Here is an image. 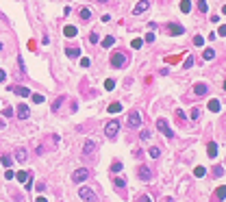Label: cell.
Masks as SVG:
<instances>
[{
	"label": "cell",
	"mask_w": 226,
	"mask_h": 202,
	"mask_svg": "<svg viewBox=\"0 0 226 202\" xmlns=\"http://www.w3.org/2000/svg\"><path fill=\"white\" fill-rule=\"evenodd\" d=\"M157 128H159V133H163L168 139H174V131L170 128V124H168V120H163V117H159L157 120Z\"/></svg>",
	"instance_id": "1"
},
{
	"label": "cell",
	"mask_w": 226,
	"mask_h": 202,
	"mask_svg": "<svg viewBox=\"0 0 226 202\" xmlns=\"http://www.w3.org/2000/svg\"><path fill=\"white\" fill-rule=\"evenodd\" d=\"M118 133H120V122H118V120H111V122H107V126H104V135H107L109 139H113Z\"/></svg>",
	"instance_id": "2"
},
{
	"label": "cell",
	"mask_w": 226,
	"mask_h": 202,
	"mask_svg": "<svg viewBox=\"0 0 226 202\" xmlns=\"http://www.w3.org/2000/svg\"><path fill=\"white\" fill-rule=\"evenodd\" d=\"M111 65H113V67H124V65H126V54H124V52H113Z\"/></svg>",
	"instance_id": "3"
},
{
	"label": "cell",
	"mask_w": 226,
	"mask_h": 202,
	"mask_svg": "<svg viewBox=\"0 0 226 202\" xmlns=\"http://www.w3.org/2000/svg\"><path fill=\"white\" fill-rule=\"evenodd\" d=\"M89 178V170L87 167H78L74 174H72V180L74 183H83V180H87Z\"/></svg>",
	"instance_id": "4"
},
{
	"label": "cell",
	"mask_w": 226,
	"mask_h": 202,
	"mask_svg": "<svg viewBox=\"0 0 226 202\" xmlns=\"http://www.w3.org/2000/svg\"><path fill=\"white\" fill-rule=\"evenodd\" d=\"M128 126H131V128H139V126H141V113H139V111H131V115H128Z\"/></svg>",
	"instance_id": "5"
},
{
	"label": "cell",
	"mask_w": 226,
	"mask_h": 202,
	"mask_svg": "<svg viewBox=\"0 0 226 202\" xmlns=\"http://www.w3.org/2000/svg\"><path fill=\"white\" fill-rule=\"evenodd\" d=\"M78 194H81V198H83V200H89V202L96 200V194L91 191L89 187H81V189H78Z\"/></svg>",
	"instance_id": "6"
},
{
	"label": "cell",
	"mask_w": 226,
	"mask_h": 202,
	"mask_svg": "<svg viewBox=\"0 0 226 202\" xmlns=\"http://www.w3.org/2000/svg\"><path fill=\"white\" fill-rule=\"evenodd\" d=\"M207 91H209V87H207L204 83H196V85H193V94H196V96H207Z\"/></svg>",
	"instance_id": "7"
},
{
	"label": "cell",
	"mask_w": 226,
	"mask_h": 202,
	"mask_svg": "<svg viewBox=\"0 0 226 202\" xmlns=\"http://www.w3.org/2000/svg\"><path fill=\"white\" fill-rule=\"evenodd\" d=\"M148 7H150V2H148V0H141V2L137 4L135 9H133V13H135V15H139V13H143V11H148Z\"/></svg>",
	"instance_id": "8"
},
{
	"label": "cell",
	"mask_w": 226,
	"mask_h": 202,
	"mask_svg": "<svg viewBox=\"0 0 226 202\" xmlns=\"http://www.w3.org/2000/svg\"><path fill=\"white\" fill-rule=\"evenodd\" d=\"M28 115H31L28 106H26V104H20V106H18V117H20V120H26Z\"/></svg>",
	"instance_id": "9"
},
{
	"label": "cell",
	"mask_w": 226,
	"mask_h": 202,
	"mask_svg": "<svg viewBox=\"0 0 226 202\" xmlns=\"http://www.w3.org/2000/svg\"><path fill=\"white\" fill-rule=\"evenodd\" d=\"M168 28H170V33H174V35H183V33H185V28H183L181 24H174V22H170Z\"/></svg>",
	"instance_id": "10"
},
{
	"label": "cell",
	"mask_w": 226,
	"mask_h": 202,
	"mask_svg": "<svg viewBox=\"0 0 226 202\" xmlns=\"http://www.w3.org/2000/svg\"><path fill=\"white\" fill-rule=\"evenodd\" d=\"M137 174H139V178H141V180H150V178H152V172H150L148 167H139V172H137Z\"/></svg>",
	"instance_id": "11"
},
{
	"label": "cell",
	"mask_w": 226,
	"mask_h": 202,
	"mask_svg": "<svg viewBox=\"0 0 226 202\" xmlns=\"http://www.w3.org/2000/svg\"><path fill=\"white\" fill-rule=\"evenodd\" d=\"M207 152H209V156H211V159H215V156H218V144H215V141H211V144L207 146Z\"/></svg>",
	"instance_id": "12"
},
{
	"label": "cell",
	"mask_w": 226,
	"mask_h": 202,
	"mask_svg": "<svg viewBox=\"0 0 226 202\" xmlns=\"http://www.w3.org/2000/svg\"><path fill=\"white\" fill-rule=\"evenodd\" d=\"M26 159H28V156H26V150H24V148H18V150H15V161L24 163Z\"/></svg>",
	"instance_id": "13"
},
{
	"label": "cell",
	"mask_w": 226,
	"mask_h": 202,
	"mask_svg": "<svg viewBox=\"0 0 226 202\" xmlns=\"http://www.w3.org/2000/svg\"><path fill=\"white\" fill-rule=\"evenodd\" d=\"M76 33H78L76 26H65V28H63V35H65V37H76Z\"/></svg>",
	"instance_id": "14"
},
{
	"label": "cell",
	"mask_w": 226,
	"mask_h": 202,
	"mask_svg": "<svg viewBox=\"0 0 226 202\" xmlns=\"http://www.w3.org/2000/svg\"><path fill=\"white\" fill-rule=\"evenodd\" d=\"M13 91H15L18 96H22V98L31 96V89H28V87H13Z\"/></svg>",
	"instance_id": "15"
},
{
	"label": "cell",
	"mask_w": 226,
	"mask_h": 202,
	"mask_svg": "<svg viewBox=\"0 0 226 202\" xmlns=\"http://www.w3.org/2000/svg\"><path fill=\"white\" fill-rule=\"evenodd\" d=\"M224 198H226V185H222L215 189V200H224Z\"/></svg>",
	"instance_id": "16"
},
{
	"label": "cell",
	"mask_w": 226,
	"mask_h": 202,
	"mask_svg": "<svg viewBox=\"0 0 226 202\" xmlns=\"http://www.w3.org/2000/svg\"><path fill=\"white\" fill-rule=\"evenodd\" d=\"M207 106H209V111H213V113H218V111H220V100H218V98H213V100L209 102Z\"/></svg>",
	"instance_id": "17"
},
{
	"label": "cell",
	"mask_w": 226,
	"mask_h": 202,
	"mask_svg": "<svg viewBox=\"0 0 226 202\" xmlns=\"http://www.w3.org/2000/svg\"><path fill=\"white\" fill-rule=\"evenodd\" d=\"M202 57H204L207 61H213V59H215V50H213V48H204Z\"/></svg>",
	"instance_id": "18"
},
{
	"label": "cell",
	"mask_w": 226,
	"mask_h": 202,
	"mask_svg": "<svg viewBox=\"0 0 226 202\" xmlns=\"http://www.w3.org/2000/svg\"><path fill=\"white\" fill-rule=\"evenodd\" d=\"M100 44H102V48H111V46L115 44V37H111V35H109V37H104Z\"/></svg>",
	"instance_id": "19"
},
{
	"label": "cell",
	"mask_w": 226,
	"mask_h": 202,
	"mask_svg": "<svg viewBox=\"0 0 226 202\" xmlns=\"http://www.w3.org/2000/svg\"><path fill=\"white\" fill-rule=\"evenodd\" d=\"M107 111H109V113H120V111H122V104H120V102H111Z\"/></svg>",
	"instance_id": "20"
},
{
	"label": "cell",
	"mask_w": 226,
	"mask_h": 202,
	"mask_svg": "<svg viewBox=\"0 0 226 202\" xmlns=\"http://www.w3.org/2000/svg\"><path fill=\"white\" fill-rule=\"evenodd\" d=\"M28 176H31V172H24V170H22V172H18V174H15V178H18V180H20V183H26V180H28Z\"/></svg>",
	"instance_id": "21"
},
{
	"label": "cell",
	"mask_w": 226,
	"mask_h": 202,
	"mask_svg": "<svg viewBox=\"0 0 226 202\" xmlns=\"http://www.w3.org/2000/svg\"><path fill=\"white\" fill-rule=\"evenodd\" d=\"M181 11L183 13H189V11H191V0H181Z\"/></svg>",
	"instance_id": "22"
},
{
	"label": "cell",
	"mask_w": 226,
	"mask_h": 202,
	"mask_svg": "<svg viewBox=\"0 0 226 202\" xmlns=\"http://www.w3.org/2000/svg\"><path fill=\"white\" fill-rule=\"evenodd\" d=\"M93 148H96V144H93V141H87V144H85V146H83V154H85V156H87V154H89V152H93Z\"/></svg>",
	"instance_id": "23"
},
{
	"label": "cell",
	"mask_w": 226,
	"mask_h": 202,
	"mask_svg": "<svg viewBox=\"0 0 226 202\" xmlns=\"http://www.w3.org/2000/svg\"><path fill=\"white\" fill-rule=\"evenodd\" d=\"M89 17H91V9H87V7H83V9H81V20H85V22H87Z\"/></svg>",
	"instance_id": "24"
},
{
	"label": "cell",
	"mask_w": 226,
	"mask_h": 202,
	"mask_svg": "<svg viewBox=\"0 0 226 202\" xmlns=\"http://www.w3.org/2000/svg\"><path fill=\"white\" fill-rule=\"evenodd\" d=\"M63 102H65V96H59V98H57V100H54V104H52V111H59V109H61V104H63Z\"/></svg>",
	"instance_id": "25"
},
{
	"label": "cell",
	"mask_w": 226,
	"mask_h": 202,
	"mask_svg": "<svg viewBox=\"0 0 226 202\" xmlns=\"http://www.w3.org/2000/svg\"><path fill=\"white\" fill-rule=\"evenodd\" d=\"M204 174H207V170H204V167H202V165H198V167H196V170H193V176H196V178H202V176H204Z\"/></svg>",
	"instance_id": "26"
},
{
	"label": "cell",
	"mask_w": 226,
	"mask_h": 202,
	"mask_svg": "<svg viewBox=\"0 0 226 202\" xmlns=\"http://www.w3.org/2000/svg\"><path fill=\"white\" fill-rule=\"evenodd\" d=\"M68 57H72V59H76V57H81V48H68Z\"/></svg>",
	"instance_id": "27"
},
{
	"label": "cell",
	"mask_w": 226,
	"mask_h": 202,
	"mask_svg": "<svg viewBox=\"0 0 226 202\" xmlns=\"http://www.w3.org/2000/svg\"><path fill=\"white\" fill-rule=\"evenodd\" d=\"M198 9H200V13H207V11H209V4H207V0H198Z\"/></svg>",
	"instance_id": "28"
},
{
	"label": "cell",
	"mask_w": 226,
	"mask_h": 202,
	"mask_svg": "<svg viewBox=\"0 0 226 202\" xmlns=\"http://www.w3.org/2000/svg\"><path fill=\"white\" fill-rule=\"evenodd\" d=\"M113 185H115L118 189H122V187H126V178H120V176H118V178L113 180Z\"/></svg>",
	"instance_id": "29"
},
{
	"label": "cell",
	"mask_w": 226,
	"mask_h": 202,
	"mask_svg": "<svg viewBox=\"0 0 226 202\" xmlns=\"http://www.w3.org/2000/svg\"><path fill=\"white\" fill-rule=\"evenodd\" d=\"M150 156H152V159H159V156H161V150H159L157 146H152V148H150Z\"/></svg>",
	"instance_id": "30"
},
{
	"label": "cell",
	"mask_w": 226,
	"mask_h": 202,
	"mask_svg": "<svg viewBox=\"0 0 226 202\" xmlns=\"http://www.w3.org/2000/svg\"><path fill=\"white\" fill-rule=\"evenodd\" d=\"M104 87H107V91H111V89H115V81H113V78H109V81H104Z\"/></svg>",
	"instance_id": "31"
},
{
	"label": "cell",
	"mask_w": 226,
	"mask_h": 202,
	"mask_svg": "<svg viewBox=\"0 0 226 202\" xmlns=\"http://www.w3.org/2000/svg\"><path fill=\"white\" fill-rule=\"evenodd\" d=\"M11 163H13V159L7 156V154H2V165H4V167H11Z\"/></svg>",
	"instance_id": "32"
},
{
	"label": "cell",
	"mask_w": 226,
	"mask_h": 202,
	"mask_svg": "<svg viewBox=\"0 0 226 202\" xmlns=\"http://www.w3.org/2000/svg\"><path fill=\"white\" fill-rule=\"evenodd\" d=\"M213 176H215V178L224 176V167H220V165H218V167H213Z\"/></svg>",
	"instance_id": "33"
},
{
	"label": "cell",
	"mask_w": 226,
	"mask_h": 202,
	"mask_svg": "<svg viewBox=\"0 0 226 202\" xmlns=\"http://www.w3.org/2000/svg\"><path fill=\"white\" fill-rule=\"evenodd\" d=\"M189 117H191V120H198V117H200V111H198V109L193 106V109L189 111Z\"/></svg>",
	"instance_id": "34"
},
{
	"label": "cell",
	"mask_w": 226,
	"mask_h": 202,
	"mask_svg": "<svg viewBox=\"0 0 226 202\" xmlns=\"http://www.w3.org/2000/svg\"><path fill=\"white\" fill-rule=\"evenodd\" d=\"M31 98H33L35 104H37V102H44V96H42V94H31Z\"/></svg>",
	"instance_id": "35"
},
{
	"label": "cell",
	"mask_w": 226,
	"mask_h": 202,
	"mask_svg": "<svg viewBox=\"0 0 226 202\" xmlns=\"http://www.w3.org/2000/svg\"><path fill=\"white\" fill-rule=\"evenodd\" d=\"M111 172H122V163H120V161H115V163L111 165Z\"/></svg>",
	"instance_id": "36"
},
{
	"label": "cell",
	"mask_w": 226,
	"mask_h": 202,
	"mask_svg": "<svg viewBox=\"0 0 226 202\" xmlns=\"http://www.w3.org/2000/svg\"><path fill=\"white\" fill-rule=\"evenodd\" d=\"M141 44H143V42H141V39H139V37H137V39H133V42H131V46H133V48H141Z\"/></svg>",
	"instance_id": "37"
},
{
	"label": "cell",
	"mask_w": 226,
	"mask_h": 202,
	"mask_svg": "<svg viewBox=\"0 0 226 202\" xmlns=\"http://www.w3.org/2000/svg\"><path fill=\"white\" fill-rule=\"evenodd\" d=\"M174 113H176V120H178V122H185V113H183L181 109H176Z\"/></svg>",
	"instance_id": "38"
},
{
	"label": "cell",
	"mask_w": 226,
	"mask_h": 202,
	"mask_svg": "<svg viewBox=\"0 0 226 202\" xmlns=\"http://www.w3.org/2000/svg\"><path fill=\"white\" fill-rule=\"evenodd\" d=\"M202 44H204V39H202L200 35H196V37H193V46H202Z\"/></svg>",
	"instance_id": "39"
},
{
	"label": "cell",
	"mask_w": 226,
	"mask_h": 202,
	"mask_svg": "<svg viewBox=\"0 0 226 202\" xmlns=\"http://www.w3.org/2000/svg\"><path fill=\"white\" fill-rule=\"evenodd\" d=\"M191 65H193V57H187V59H185V70H189Z\"/></svg>",
	"instance_id": "40"
},
{
	"label": "cell",
	"mask_w": 226,
	"mask_h": 202,
	"mask_svg": "<svg viewBox=\"0 0 226 202\" xmlns=\"http://www.w3.org/2000/svg\"><path fill=\"white\" fill-rule=\"evenodd\" d=\"M2 115H4V117H11V115H13V109H11V106H4Z\"/></svg>",
	"instance_id": "41"
},
{
	"label": "cell",
	"mask_w": 226,
	"mask_h": 202,
	"mask_svg": "<svg viewBox=\"0 0 226 202\" xmlns=\"http://www.w3.org/2000/svg\"><path fill=\"white\" fill-rule=\"evenodd\" d=\"M4 178H7V180H11V178H15V172H11V170L7 167V172H4Z\"/></svg>",
	"instance_id": "42"
},
{
	"label": "cell",
	"mask_w": 226,
	"mask_h": 202,
	"mask_svg": "<svg viewBox=\"0 0 226 202\" xmlns=\"http://www.w3.org/2000/svg\"><path fill=\"white\" fill-rule=\"evenodd\" d=\"M89 65H91V61L87 57H83V59H81V67H89Z\"/></svg>",
	"instance_id": "43"
},
{
	"label": "cell",
	"mask_w": 226,
	"mask_h": 202,
	"mask_svg": "<svg viewBox=\"0 0 226 202\" xmlns=\"http://www.w3.org/2000/svg\"><path fill=\"white\" fill-rule=\"evenodd\" d=\"M154 39H157V37H154V33H146V42H148V44H152Z\"/></svg>",
	"instance_id": "44"
},
{
	"label": "cell",
	"mask_w": 226,
	"mask_h": 202,
	"mask_svg": "<svg viewBox=\"0 0 226 202\" xmlns=\"http://www.w3.org/2000/svg\"><path fill=\"white\" fill-rule=\"evenodd\" d=\"M89 42H91V44H96V42H98V33H91V35H89Z\"/></svg>",
	"instance_id": "45"
},
{
	"label": "cell",
	"mask_w": 226,
	"mask_h": 202,
	"mask_svg": "<svg viewBox=\"0 0 226 202\" xmlns=\"http://www.w3.org/2000/svg\"><path fill=\"white\" fill-rule=\"evenodd\" d=\"M137 202H152V200H150V196H139V200Z\"/></svg>",
	"instance_id": "46"
},
{
	"label": "cell",
	"mask_w": 226,
	"mask_h": 202,
	"mask_svg": "<svg viewBox=\"0 0 226 202\" xmlns=\"http://www.w3.org/2000/svg\"><path fill=\"white\" fill-rule=\"evenodd\" d=\"M218 35H222V37L226 35V24H224V26H220V31H218Z\"/></svg>",
	"instance_id": "47"
},
{
	"label": "cell",
	"mask_w": 226,
	"mask_h": 202,
	"mask_svg": "<svg viewBox=\"0 0 226 202\" xmlns=\"http://www.w3.org/2000/svg\"><path fill=\"white\" fill-rule=\"evenodd\" d=\"M4 78H7V72H4V70H0V83H2Z\"/></svg>",
	"instance_id": "48"
},
{
	"label": "cell",
	"mask_w": 226,
	"mask_h": 202,
	"mask_svg": "<svg viewBox=\"0 0 226 202\" xmlns=\"http://www.w3.org/2000/svg\"><path fill=\"white\" fill-rule=\"evenodd\" d=\"M35 202H48V200H46L44 196H39V198H37V200H35Z\"/></svg>",
	"instance_id": "49"
},
{
	"label": "cell",
	"mask_w": 226,
	"mask_h": 202,
	"mask_svg": "<svg viewBox=\"0 0 226 202\" xmlns=\"http://www.w3.org/2000/svg\"><path fill=\"white\" fill-rule=\"evenodd\" d=\"M222 13H224V15H226V4H224V7H222Z\"/></svg>",
	"instance_id": "50"
},
{
	"label": "cell",
	"mask_w": 226,
	"mask_h": 202,
	"mask_svg": "<svg viewBox=\"0 0 226 202\" xmlns=\"http://www.w3.org/2000/svg\"><path fill=\"white\" fill-rule=\"evenodd\" d=\"M165 202H174V200H172V198H168V200H165Z\"/></svg>",
	"instance_id": "51"
},
{
	"label": "cell",
	"mask_w": 226,
	"mask_h": 202,
	"mask_svg": "<svg viewBox=\"0 0 226 202\" xmlns=\"http://www.w3.org/2000/svg\"><path fill=\"white\" fill-rule=\"evenodd\" d=\"M224 91H226V81H224Z\"/></svg>",
	"instance_id": "52"
},
{
	"label": "cell",
	"mask_w": 226,
	"mask_h": 202,
	"mask_svg": "<svg viewBox=\"0 0 226 202\" xmlns=\"http://www.w3.org/2000/svg\"><path fill=\"white\" fill-rule=\"evenodd\" d=\"M98 2H107V0H98Z\"/></svg>",
	"instance_id": "53"
}]
</instances>
